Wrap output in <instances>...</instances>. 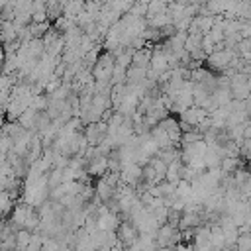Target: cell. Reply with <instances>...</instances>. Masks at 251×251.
<instances>
[{"instance_id":"3","label":"cell","mask_w":251,"mask_h":251,"mask_svg":"<svg viewBox=\"0 0 251 251\" xmlns=\"http://www.w3.org/2000/svg\"><path fill=\"white\" fill-rule=\"evenodd\" d=\"M249 175H251V163H249Z\"/></svg>"},{"instance_id":"2","label":"cell","mask_w":251,"mask_h":251,"mask_svg":"<svg viewBox=\"0 0 251 251\" xmlns=\"http://www.w3.org/2000/svg\"><path fill=\"white\" fill-rule=\"evenodd\" d=\"M237 167V159L235 157H224V161H222V169L227 173V171H233Z\"/></svg>"},{"instance_id":"1","label":"cell","mask_w":251,"mask_h":251,"mask_svg":"<svg viewBox=\"0 0 251 251\" xmlns=\"http://www.w3.org/2000/svg\"><path fill=\"white\" fill-rule=\"evenodd\" d=\"M235 243H237V251H251V233L239 235Z\"/></svg>"}]
</instances>
